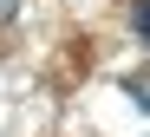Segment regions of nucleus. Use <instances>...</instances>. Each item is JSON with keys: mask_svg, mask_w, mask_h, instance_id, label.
<instances>
[{"mask_svg": "<svg viewBox=\"0 0 150 137\" xmlns=\"http://www.w3.org/2000/svg\"><path fill=\"white\" fill-rule=\"evenodd\" d=\"M124 92L137 98V111H150V72H131V78H124Z\"/></svg>", "mask_w": 150, "mask_h": 137, "instance_id": "obj_1", "label": "nucleus"}, {"mask_svg": "<svg viewBox=\"0 0 150 137\" xmlns=\"http://www.w3.org/2000/svg\"><path fill=\"white\" fill-rule=\"evenodd\" d=\"M131 20H137V33L150 39V0H137V7H131Z\"/></svg>", "mask_w": 150, "mask_h": 137, "instance_id": "obj_2", "label": "nucleus"}]
</instances>
